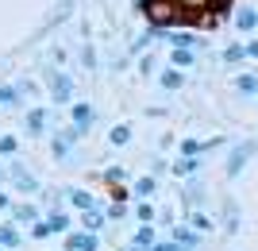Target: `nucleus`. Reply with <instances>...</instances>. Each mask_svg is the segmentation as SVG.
<instances>
[{"label":"nucleus","instance_id":"f257e3e1","mask_svg":"<svg viewBox=\"0 0 258 251\" xmlns=\"http://www.w3.org/2000/svg\"><path fill=\"white\" fill-rule=\"evenodd\" d=\"M143 16H147V23H151L154 31H162V27H173V23L181 20V12H177V0H143Z\"/></svg>","mask_w":258,"mask_h":251},{"label":"nucleus","instance_id":"f03ea898","mask_svg":"<svg viewBox=\"0 0 258 251\" xmlns=\"http://www.w3.org/2000/svg\"><path fill=\"white\" fill-rule=\"evenodd\" d=\"M100 247V236L89 228H77V232H66V251H97Z\"/></svg>","mask_w":258,"mask_h":251},{"label":"nucleus","instance_id":"7ed1b4c3","mask_svg":"<svg viewBox=\"0 0 258 251\" xmlns=\"http://www.w3.org/2000/svg\"><path fill=\"white\" fill-rule=\"evenodd\" d=\"M177 12H181V20H185V23H193L197 16L212 12V0H177Z\"/></svg>","mask_w":258,"mask_h":251},{"label":"nucleus","instance_id":"20e7f679","mask_svg":"<svg viewBox=\"0 0 258 251\" xmlns=\"http://www.w3.org/2000/svg\"><path fill=\"white\" fill-rule=\"evenodd\" d=\"M50 97L58 101V105H66V101L74 97V81H70L66 74H54L50 77Z\"/></svg>","mask_w":258,"mask_h":251},{"label":"nucleus","instance_id":"39448f33","mask_svg":"<svg viewBox=\"0 0 258 251\" xmlns=\"http://www.w3.org/2000/svg\"><path fill=\"white\" fill-rule=\"evenodd\" d=\"M8 174H12V182H16V189H20V193H39V182H35V178H31V174H27V170H23V166H20V163L12 166Z\"/></svg>","mask_w":258,"mask_h":251},{"label":"nucleus","instance_id":"423d86ee","mask_svg":"<svg viewBox=\"0 0 258 251\" xmlns=\"http://www.w3.org/2000/svg\"><path fill=\"white\" fill-rule=\"evenodd\" d=\"M70 116H74V128L77 131H89V128H93V120H97V109H93V105H74Z\"/></svg>","mask_w":258,"mask_h":251},{"label":"nucleus","instance_id":"0eeeda50","mask_svg":"<svg viewBox=\"0 0 258 251\" xmlns=\"http://www.w3.org/2000/svg\"><path fill=\"white\" fill-rule=\"evenodd\" d=\"M8 213H12V224H31V220H39V217H43V213H39V209H35L31 201H23V205H12Z\"/></svg>","mask_w":258,"mask_h":251},{"label":"nucleus","instance_id":"6e6552de","mask_svg":"<svg viewBox=\"0 0 258 251\" xmlns=\"http://www.w3.org/2000/svg\"><path fill=\"white\" fill-rule=\"evenodd\" d=\"M77 220H81V228H89V232H100V228H104V213H100V209L97 205H89V209H81V217H77Z\"/></svg>","mask_w":258,"mask_h":251},{"label":"nucleus","instance_id":"1a4fd4ad","mask_svg":"<svg viewBox=\"0 0 258 251\" xmlns=\"http://www.w3.org/2000/svg\"><path fill=\"white\" fill-rule=\"evenodd\" d=\"M173 240H177V247H181V251H193L197 243H201V232L185 228V224H177V228H173Z\"/></svg>","mask_w":258,"mask_h":251},{"label":"nucleus","instance_id":"9d476101","mask_svg":"<svg viewBox=\"0 0 258 251\" xmlns=\"http://www.w3.org/2000/svg\"><path fill=\"white\" fill-rule=\"evenodd\" d=\"M77 135H81L77 128H70V131H58V135H54V155H58V159H66V155H70V147H74V139H77Z\"/></svg>","mask_w":258,"mask_h":251},{"label":"nucleus","instance_id":"9b49d317","mask_svg":"<svg viewBox=\"0 0 258 251\" xmlns=\"http://www.w3.org/2000/svg\"><path fill=\"white\" fill-rule=\"evenodd\" d=\"M250 159V143H243V147H235L231 151V159H227V178H235L239 170H243V163Z\"/></svg>","mask_w":258,"mask_h":251},{"label":"nucleus","instance_id":"f8f14e48","mask_svg":"<svg viewBox=\"0 0 258 251\" xmlns=\"http://www.w3.org/2000/svg\"><path fill=\"white\" fill-rule=\"evenodd\" d=\"M46 224H50V232H58V236H66V232H70V217H66L58 205L46 213Z\"/></svg>","mask_w":258,"mask_h":251},{"label":"nucleus","instance_id":"ddd939ff","mask_svg":"<svg viewBox=\"0 0 258 251\" xmlns=\"http://www.w3.org/2000/svg\"><path fill=\"white\" fill-rule=\"evenodd\" d=\"M235 27L239 31H254L258 27V12L254 8H235Z\"/></svg>","mask_w":258,"mask_h":251},{"label":"nucleus","instance_id":"4468645a","mask_svg":"<svg viewBox=\"0 0 258 251\" xmlns=\"http://www.w3.org/2000/svg\"><path fill=\"white\" fill-rule=\"evenodd\" d=\"M158 81H162V89H170V93H173V89H181L185 77H181V70H177V66H170V70H162V74H158Z\"/></svg>","mask_w":258,"mask_h":251},{"label":"nucleus","instance_id":"2eb2a0df","mask_svg":"<svg viewBox=\"0 0 258 251\" xmlns=\"http://www.w3.org/2000/svg\"><path fill=\"white\" fill-rule=\"evenodd\" d=\"M43 128H46V109H31L27 112V131H31V135H43Z\"/></svg>","mask_w":258,"mask_h":251},{"label":"nucleus","instance_id":"dca6fc26","mask_svg":"<svg viewBox=\"0 0 258 251\" xmlns=\"http://www.w3.org/2000/svg\"><path fill=\"white\" fill-rule=\"evenodd\" d=\"M170 62L177 66V70H185V66H193V62H197V55H193V51H189V46H173Z\"/></svg>","mask_w":258,"mask_h":251},{"label":"nucleus","instance_id":"f3484780","mask_svg":"<svg viewBox=\"0 0 258 251\" xmlns=\"http://www.w3.org/2000/svg\"><path fill=\"white\" fill-rule=\"evenodd\" d=\"M70 205L74 209H89V205H97V201H93L89 189H70Z\"/></svg>","mask_w":258,"mask_h":251},{"label":"nucleus","instance_id":"a211bd4d","mask_svg":"<svg viewBox=\"0 0 258 251\" xmlns=\"http://www.w3.org/2000/svg\"><path fill=\"white\" fill-rule=\"evenodd\" d=\"M243 58H247V46H243V43H231V46L224 51V62H227V66H239Z\"/></svg>","mask_w":258,"mask_h":251},{"label":"nucleus","instance_id":"6ab92c4d","mask_svg":"<svg viewBox=\"0 0 258 251\" xmlns=\"http://www.w3.org/2000/svg\"><path fill=\"white\" fill-rule=\"evenodd\" d=\"M170 39V46H189V51H197V35H189V31H173V35H166Z\"/></svg>","mask_w":258,"mask_h":251},{"label":"nucleus","instance_id":"aec40b11","mask_svg":"<svg viewBox=\"0 0 258 251\" xmlns=\"http://www.w3.org/2000/svg\"><path fill=\"white\" fill-rule=\"evenodd\" d=\"M0 243H4V247H20V232H16V224H0Z\"/></svg>","mask_w":258,"mask_h":251},{"label":"nucleus","instance_id":"412c9836","mask_svg":"<svg viewBox=\"0 0 258 251\" xmlns=\"http://www.w3.org/2000/svg\"><path fill=\"white\" fill-rule=\"evenodd\" d=\"M208 147H212V143H201V139H185V143H181V155L197 159V155H201V151H208Z\"/></svg>","mask_w":258,"mask_h":251},{"label":"nucleus","instance_id":"4be33fe9","mask_svg":"<svg viewBox=\"0 0 258 251\" xmlns=\"http://www.w3.org/2000/svg\"><path fill=\"white\" fill-rule=\"evenodd\" d=\"M235 89H239V93H258V77L254 74H239Z\"/></svg>","mask_w":258,"mask_h":251},{"label":"nucleus","instance_id":"5701e85b","mask_svg":"<svg viewBox=\"0 0 258 251\" xmlns=\"http://www.w3.org/2000/svg\"><path fill=\"white\" fill-rule=\"evenodd\" d=\"M108 139L116 143V147H123V143H131V128H127V124H119V128H112V135H108Z\"/></svg>","mask_w":258,"mask_h":251},{"label":"nucleus","instance_id":"b1692460","mask_svg":"<svg viewBox=\"0 0 258 251\" xmlns=\"http://www.w3.org/2000/svg\"><path fill=\"white\" fill-rule=\"evenodd\" d=\"M131 243H139V247H151V243H154V228H151V224H143V228L135 232V240H131Z\"/></svg>","mask_w":258,"mask_h":251},{"label":"nucleus","instance_id":"393cba45","mask_svg":"<svg viewBox=\"0 0 258 251\" xmlns=\"http://www.w3.org/2000/svg\"><path fill=\"white\" fill-rule=\"evenodd\" d=\"M27 228H31V236H35V240H46V236H54V232H50V224H46V220H31Z\"/></svg>","mask_w":258,"mask_h":251},{"label":"nucleus","instance_id":"a878e982","mask_svg":"<svg viewBox=\"0 0 258 251\" xmlns=\"http://www.w3.org/2000/svg\"><path fill=\"white\" fill-rule=\"evenodd\" d=\"M20 151V139L16 135H0V155H16Z\"/></svg>","mask_w":258,"mask_h":251},{"label":"nucleus","instance_id":"bb28decb","mask_svg":"<svg viewBox=\"0 0 258 251\" xmlns=\"http://www.w3.org/2000/svg\"><path fill=\"white\" fill-rule=\"evenodd\" d=\"M20 101V89L16 85H0V105H16Z\"/></svg>","mask_w":258,"mask_h":251},{"label":"nucleus","instance_id":"cd10ccee","mask_svg":"<svg viewBox=\"0 0 258 251\" xmlns=\"http://www.w3.org/2000/svg\"><path fill=\"white\" fill-rule=\"evenodd\" d=\"M104 217H108V220H123V217H127V205H123V201H112Z\"/></svg>","mask_w":258,"mask_h":251},{"label":"nucleus","instance_id":"c85d7f7f","mask_svg":"<svg viewBox=\"0 0 258 251\" xmlns=\"http://www.w3.org/2000/svg\"><path fill=\"white\" fill-rule=\"evenodd\" d=\"M154 186H158L154 178H139V182H135V193H139V197H151V193H154Z\"/></svg>","mask_w":258,"mask_h":251},{"label":"nucleus","instance_id":"c756f323","mask_svg":"<svg viewBox=\"0 0 258 251\" xmlns=\"http://www.w3.org/2000/svg\"><path fill=\"white\" fill-rule=\"evenodd\" d=\"M151 251H181V247H177V240H154Z\"/></svg>","mask_w":258,"mask_h":251},{"label":"nucleus","instance_id":"7c9ffc66","mask_svg":"<svg viewBox=\"0 0 258 251\" xmlns=\"http://www.w3.org/2000/svg\"><path fill=\"white\" fill-rule=\"evenodd\" d=\"M193 166H197V159H181V163H173V170L177 174H193Z\"/></svg>","mask_w":258,"mask_h":251},{"label":"nucleus","instance_id":"2f4dec72","mask_svg":"<svg viewBox=\"0 0 258 251\" xmlns=\"http://www.w3.org/2000/svg\"><path fill=\"white\" fill-rule=\"evenodd\" d=\"M135 217H139L143 224H151V220H154V209L151 205H139V209H135Z\"/></svg>","mask_w":258,"mask_h":251},{"label":"nucleus","instance_id":"473e14b6","mask_svg":"<svg viewBox=\"0 0 258 251\" xmlns=\"http://www.w3.org/2000/svg\"><path fill=\"white\" fill-rule=\"evenodd\" d=\"M81 62L93 70V66H97V51H93V46H85V51H81Z\"/></svg>","mask_w":258,"mask_h":251},{"label":"nucleus","instance_id":"72a5a7b5","mask_svg":"<svg viewBox=\"0 0 258 251\" xmlns=\"http://www.w3.org/2000/svg\"><path fill=\"white\" fill-rule=\"evenodd\" d=\"M193 224H197V232H205V228H212V220H208L205 213H193Z\"/></svg>","mask_w":258,"mask_h":251},{"label":"nucleus","instance_id":"f704fd0d","mask_svg":"<svg viewBox=\"0 0 258 251\" xmlns=\"http://www.w3.org/2000/svg\"><path fill=\"white\" fill-rule=\"evenodd\" d=\"M247 58H258V39H254V43H247Z\"/></svg>","mask_w":258,"mask_h":251},{"label":"nucleus","instance_id":"c9c22d12","mask_svg":"<svg viewBox=\"0 0 258 251\" xmlns=\"http://www.w3.org/2000/svg\"><path fill=\"white\" fill-rule=\"evenodd\" d=\"M0 209H12V201H8V193L0 189Z\"/></svg>","mask_w":258,"mask_h":251},{"label":"nucleus","instance_id":"e433bc0d","mask_svg":"<svg viewBox=\"0 0 258 251\" xmlns=\"http://www.w3.org/2000/svg\"><path fill=\"white\" fill-rule=\"evenodd\" d=\"M0 178H4V166H0Z\"/></svg>","mask_w":258,"mask_h":251},{"label":"nucleus","instance_id":"4c0bfd02","mask_svg":"<svg viewBox=\"0 0 258 251\" xmlns=\"http://www.w3.org/2000/svg\"><path fill=\"white\" fill-rule=\"evenodd\" d=\"M0 251H8V247H0Z\"/></svg>","mask_w":258,"mask_h":251},{"label":"nucleus","instance_id":"58836bf2","mask_svg":"<svg viewBox=\"0 0 258 251\" xmlns=\"http://www.w3.org/2000/svg\"><path fill=\"white\" fill-rule=\"evenodd\" d=\"M0 247H4V243H0Z\"/></svg>","mask_w":258,"mask_h":251}]
</instances>
